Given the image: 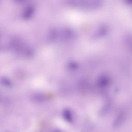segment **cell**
Listing matches in <instances>:
<instances>
[{"mask_svg": "<svg viewBox=\"0 0 132 132\" xmlns=\"http://www.w3.org/2000/svg\"><path fill=\"white\" fill-rule=\"evenodd\" d=\"M63 116L64 119L68 122H72L73 120V116L72 112L68 110H66L63 111Z\"/></svg>", "mask_w": 132, "mask_h": 132, "instance_id": "cell-1", "label": "cell"}]
</instances>
